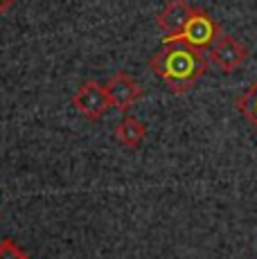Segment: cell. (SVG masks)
<instances>
[{
	"mask_svg": "<svg viewBox=\"0 0 257 259\" xmlns=\"http://www.w3.org/2000/svg\"><path fill=\"white\" fill-rule=\"evenodd\" d=\"M151 72L174 95L187 93L210 68V57L203 50L185 43H162V48L151 57Z\"/></svg>",
	"mask_w": 257,
	"mask_h": 259,
	"instance_id": "obj_1",
	"label": "cell"
},
{
	"mask_svg": "<svg viewBox=\"0 0 257 259\" xmlns=\"http://www.w3.org/2000/svg\"><path fill=\"white\" fill-rule=\"evenodd\" d=\"M221 25L201 7H194L187 18V23L183 25V29L174 36H162V43H185L196 50H210L215 46V41L221 36Z\"/></svg>",
	"mask_w": 257,
	"mask_h": 259,
	"instance_id": "obj_2",
	"label": "cell"
},
{
	"mask_svg": "<svg viewBox=\"0 0 257 259\" xmlns=\"http://www.w3.org/2000/svg\"><path fill=\"white\" fill-rule=\"evenodd\" d=\"M72 106H75L83 117L97 122V119H102L106 115L108 108H111V99H108L104 83L95 81V79H88V81H83L81 86L77 88V93L72 95Z\"/></svg>",
	"mask_w": 257,
	"mask_h": 259,
	"instance_id": "obj_3",
	"label": "cell"
},
{
	"mask_svg": "<svg viewBox=\"0 0 257 259\" xmlns=\"http://www.w3.org/2000/svg\"><path fill=\"white\" fill-rule=\"evenodd\" d=\"M250 52L241 41H237L230 34H221L210 48V63H215L221 72H235L248 61Z\"/></svg>",
	"mask_w": 257,
	"mask_h": 259,
	"instance_id": "obj_4",
	"label": "cell"
},
{
	"mask_svg": "<svg viewBox=\"0 0 257 259\" xmlns=\"http://www.w3.org/2000/svg\"><path fill=\"white\" fill-rule=\"evenodd\" d=\"M106 95L111 99V106L117 108L120 113H126L128 108H133L142 99V88L131 74L126 72H115L106 83Z\"/></svg>",
	"mask_w": 257,
	"mask_h": 259,
	"instance_id": "obj_5",
	"label": "cell"
},
{
	"mask_svg": "<svg viewBox=\"0 0 257 259\" xmlns=\"http://www.w3.org/2000/svg\"><path fill=\"white\" fill-rule=\"evenodd\" d=\"M192 9L194 7H190L187 0H169L156 16V25L162 32V36H174V34H179L183 29V25L187 23V18H190Z\"/></svg>",
	"mask_w": 257,
	"mask_h": 259,
	"instance_id": "obj_6",
	"label": "cell"
},
{
	"mask_svg": "<svg viewBox=\"0 0 257 259\" xmlns=\"http://www.w3.org/2000/svg\"><path fill=\"white\" fill-rule=\"evenodd\" d=\"M147 126L133 115H124L115 126V140L126 149H136L145 142Z\"/></svg>",
	"mask_w": 257,
	"mask_h": 259,
	"instance_id": "obj_7",
	"label": "cell"
},
{
	"mask_svg": "<svg viewBox=\"0 0 257 259\" xmlns=\"http://www.w3.org/2000/svg\"><path fill=\"white\" fill-rule=\"evenodd\" d=\"M235 108H237V113H241L253 124V128L257 131V79L235 99Z\"/></svg>",
	"mask_w": 257,
	"mask_h": 259,
	"instance_id": "obj_8",
	"label": "cell"
},
{
	"mask_svg": "<svg viewBox=\"0 0 257 259\" xmlns=\"http://www.w3.org/2000/svg\"><path fill=\"white\" fill-rule=\"evenodd\" d=\"M0 259H29V257L14 239H3L0 241Z\"/></svg>",
	"mask_w": 257,
	"mask_h": 259,
	"instance_id": "obj_9",
	"label": "cell"
},
{
	"mask_svg": "<svg viewBox=\"0 0 257 259\" xmlns=\"http://www.w3.org/2000/svg\"><path fill=\"white\" fill-rule=\"evenodd\" d=\"M14 3H16V0H0V14H5V12H7V9L12 7Z\"/></svg>",
	"mask_w": 257,
	"mask_h": 259,
	"instance_id": "obj_10",
	"label": "cell"
}]
</instances>
